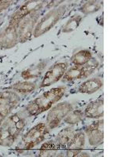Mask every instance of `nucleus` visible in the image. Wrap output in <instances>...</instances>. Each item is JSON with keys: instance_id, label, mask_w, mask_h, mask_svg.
I'll return each mask as SVG.
<instances>
[{"instance_id": "obj_1", "label": "nucleus", "mask_w": 117, "mask_h": 157, "mask_svg": "<svg viewBox=\"0 0 117 157\" xmlns=\"http://www.w3.org/2000/svg\"><path fill=\"white\" fill-rule=\"evenodd\" d=\"M64 92V87L53 88L51 90L47 91L41 97L36 98L27 106V112L31 116H35L48 110L54 103L58 101L63 96Z\"/></svg>"}, {"instance_id": "obj_16", "label": "nucleus", "mask_w": 117, "mask_h": 157, "mask_svg": "<svg viewBox=\"0 0 117 157\" xmlns=\"http://www.w3.org/2000/svg\"><path fill=\"white\" fill-rule=\"evenodd\" d=\"M73 135H74V130H72V128H66L65 130H62L57 136V144L58 145H67Z\"/></svg>"}, {"instance_id": "obj_18", "label": "nucleus", "mask_w": 117, "mask_h": 157, "mask_svg": "<svg viewBox=\"0 0 117 157\" xmlns=\"http://www.w3.org/2000/svg\"><path fill=\"white\" fill-rule=\"evenodd\" d=\"M83 113L81 111L76 110L73 112V113L69 114V116H66L65 119V122L69 124H74V123H77L78 122H80L83 118Z\"/></svg>"}, {"instance_id": "obj_17", "label": "nucleus", "mask_w": 117, "mask_h": 157, "mask_svg": "<svg viewBox=\"0 0 117 157\" xmlns=\"http://www.w3.org/2000/svg\"><path fill=\"white\" fill-rule=\"evenodd\" d=\"M98 65V62L94 59H90V61L84 64V66H82L83 70V78L89 76L90 74L93 73V71L96 69V68Z\"/></svg>"}, {"instance_id": "obj_5", "label": "nucleus", "mask_w": 117, "mask_h": 157, "mask_svg": "<svg viewBox=\"0 0 117 157\" xmlns=\"http://www.w3.org/2000/svg\"><path fill=\"white\" fill-rule=\"evenodd\" d=\"M66 64L65 63H58L51 67L45 74L41 82V86H48L49 85L58 82L64 75L66 71Z\"/></svg>"}, {"instance_id": "obj_12", "label": "nucleus", "mask_w": 117, "mask_h": 157, "mask_svg": "<svg viewBox=\"0 0 117 157\" xmlns=\"http://www.w3.org/2000/svg\"><path fill=\"white\" fill-rule=\"evenodd\" d=\"M85 144V136L82 132L74 134L66 147L69 150H81Z\"/></svg>"}, {"instance_id": "obj_21", "label": "nucleus", "mask_w": 117, "mask_h": 157, "mask_svg": "<svg viewBox=\"0 0 117 157\" xmlns=\"http://www.w3.org/2000/svg\"><path fill=\"white\" fill-rule=\"evenodd\" d=\"M80 21H81V17L80 16H77L76 17L73 18V19H71L66 25V26L64 28L63 32H71V31L76 29L78 25H79V24H80Z\"/></svg>"}, {"instance_id": "obj_10", "label": "nucleus", "mask_w": 117, "mask_h": 157, "mask_svg": "<svg viewBox=\"0 0 117 157\" xmlns=\"http://www.w3.org/2000/svg\"><path fill=\"white\" fill-rule=\"evenodd\" d=\"M102 80L100 79L99 78H90L81 84V86L79 88V91L80 93H94L102 86Z\"/></svg>"}, {"instance_id": "obj_7", "label": "nucleus", "mask_w": 117, "mask_h": 157, "mask_svg": "<svg viewBox=\"0 0 117 157\" xmlns=\"http://www.w3.org/2000/svg\"><path fill=\"white\" fill-rule=\"evenodd\" d=\"M86 134L88 137V141L91 145H99L102 142L104 137L103 130V121H95L86 128Z\"/></svg>"}, {"instance_id": "obj_2", "label": "nucleus", "mask_w": 117, "mask_h": 157, "mask_svg": "<svg viewBox=\"0 0 117 157\" xmlns=\"http://www.w3.org/2000/svg\"><path fill=\"white\" fill-rule=\"evenodd\" d=\"M25 125L24 120L18 115L10 116L0 128V145L9 146L14 142Z\"/></svg>"}, {"instance_id": "obj_3", "label": "nucleus", "mask_w": 117, "mask_h": 157, "mask_svg": "<svg viewBox=\"0 0 117 157\" xmlns=\"http://www.w3.org/2000/svg\"><path fill=\"white\" fill-rule=\"evenodd\" d=\"M72 110V106L69 103H61L51 109L48 115L47 121L50 128H55L61 120L66 117Z\"/></svg>"}, {"instance_id": "obj_13", "label": "nucleus", "mask_w": 117, "mask_h": 157, "mask_svg": "<svg viewBox=\"0 0 117 157\" xmlns=\"http://www.w3.org/2000/svg\"><path fill=\"white\" fill-rule=\"evenodd\" d=\"M40 2H27L22 6L17 12L15 13L13 19L18 20L21 19L22 17H24L25 16L31 13L32 11H34V9H37V6L40 5Z\"/></svg>"}, {"instance_id": "obj_14", "label": "nucleus", "mask_w": 117, "mask_h": 157, "mask_svg": "<svg viewBox=\"0 0 117 157\" xmlns=\"http://www.w3.org/2000/svg\"><path fill=\"white\" fill-rule=\"evenodd\" d=\"M91 58H92V56H91L90 51H88V50H80L74 55L73 62L75 65L83 66L85 64H87Z\"/></svg>"}, {"instance_id": "obj_15", "label": "nucleus", "mask_w": 117, "mask_h": 157, "mask_svg": "<svg viewBox=\"0 0 117 157\" xmlns=\"http://www.w3.org/2000/svg\"><path fill=\"white\" fill-rule=\"evenodd\" d=\"M83 78V70L82 66H76L69 68L67 71L65 72L63 77L64 81H72L74 79Z\"/></svg>"}, {"instance_id": "obj_4", "label": "nucleus", "mask_w": 117, "mask_h": 157, "mask_svg": "<svg viewBox=\"0 0 117 157\" xmlns=\"http://www.w3.org/2000/svg\"><path fill=\"white\" fill-rule=\"evenodd\" d=\"M46 133V126L44 123H40L27 132L23 137L26 148H31L44 140Z\"/></svg>"}, {"instance_id": "obj_19", "label": "nucleus", "mask_w": 117, "mask_h": 157, "mask_svg": "<svg viewBox=\"0 0 117 157\" xmlns=\"http://www.w3.org/2000/svg\"><path fill=\"white\" fill-rule=\"evenodd\" d=\"M99 8L100 4L98 3V2L91 1V2H86V3L82 6L81 10L82 12H83L84 13H90L95 12L98 10H99Z\"/></svg>"}, {"instance_id": "obj_11", "label": "nucleus", "mask_w": 117, "mask_h": 157, "mask_svg": "<svg viewBox=\"0 0 117 157\" xmlns=\"http://www.w3.org/2000/svg\"><path fill=\"white\" fill-rule=\"evenodd\" d=\"M17 37L16 33V28L14 25L8 28L4 33L0 36V44L4 45L5 47H9L8 44L14 45L16 39Z\"/></svg>"}, {"instance_id": "obj_8", "label": "nucleus", "mask_w": 117, "mask_h": 157, "mask_svg": "<svg viewBox=\"0 0 117 157\" xmlns=\"http://www.w3.org/2000/svg\"><path fill=\"white\" fill-rule=\"evenodd\" d=\"M36 17L37 16L33 13H30L24 17V19L20 26V38L21 39V41L26 40L30 37L32 28L36 21Z\"/></svg>"}, {"instance_id": "obj_20", "label": "nucleus", "mask_w": 117, "mask_h": 157, "mask_svg": "<svg viewBox=\"0 0 117 157\" xmlns=\"http://www.w3.org/2000/svg\"><path fill=\"white\" fill-rule=\"evenodd\" d=\"M13 88L19 92L25 93V92H30L31 90H33L34 86V84L30 83V82H19L17 84H15Z\"/></svg>"}, {"instance_id": "obj_9", "label": "nucleus", "mask_w": 117, "mask_h": 157, "mask_svg": "<svg viewBox=\"0 0 117 157\" xmlns=\"http://www.w3.org/2000/svg\"><path fill=\"white\" fill-rule=\"evenodd\" d=\"M85 116L89 118H98L104 114V104L103 100H98L91 102L85 109Z\"/></svg>"}, {"instance_id": "obj_6", "label": "nucleus", "mask_w": 117, "mask_h": 157, "mask_svg": "<svg viewBox=\"0 0 117 157\" xmlns=\"http://www.w3.org/2000/svg\"><path fill=\"white\" fill-rule=\"evenodd\" d=\"M62 10V9L57 10H52L51 12H50L49 13H48L46 16L44 17L41 20V22L37 25V27H36L35 31H34V35H35V36H40V35H41L44 32L49 30L56 23L57 21L61 17Z\"/></svg>"}]
</instances>
